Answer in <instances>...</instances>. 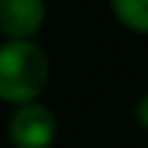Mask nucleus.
<instances>
[{
  "label": "nucleus",
  "instance_id": "39448f33",
  "mask_svg": "<svg viewBox=\"0 0 148 148\" xmlns=\"http://www.w3.org/2000/svg\"><path fill=\"white\" fill-rule=\"evenodd\" d=\"M134 121H137V126L148 134V90H143L140 99L134 101Z\"/></svg>",
  "mask_w": 148,
  "mask_h": 148
},
{
  "label": "nucleus",
  "instance_id": "20e7f679",
  "mask_svg": "<svg viewBox=\"0 0 148 148\" xmlns=\"http://www.w3.org/2000/svg\"><path fill=\"white\" fill-rule=\"evenodd\" d=\"M110 14L123 30L148 36V0H107Z\"/></svg>",
  "mask_w": 148,
  "mask_h": 148
},
{
  "label": "nucleus",
  "instance_id": "f257e3e1",
  "mask_svg": "<svg viewBox=\"0 0 148 148\" xmlns=\"http://www.w3.org/2000/svg\"><path fill=\"white\" fill-rule=\"evenodd\" d=\"M52 79L49 52L38 38H3L0 41V101L19 107L44 99Z\"/></svg>",
  "mask_w": 148,
  "mask_h": 148
},
{
  "label": "nucleus",
  "instance_id": "423d86ee",
  "mask_svg": "<svg viewBox=\"0 0 148 148\" xmlns=\"http://www.w3.org/2000/svg\"><path fill=\"white\" fill-rule=\"evenodd\" d=\"M0 41H3V38H0Z\"/></svg>",
  "mask_w": 148,
  "mask_h": 148
},
{
  "label": "nucleus",
  "instance_id": "f03ea898",
  "mask_svg": "<svg viewBox=\"0 0 148 148\" xmlns=\"http://www.w3.org/2000/svg\"><path fill=\"white\" fill-rule=\"evenodd\" d=\"M5 134L14 148H52L58 140V115L44 99L11 107Z\"/></svg>",
  "mask_w": 148,
  "mask_h": 148
},
{
  "label": "nucleus",
  "instance_id": "7ed1b4c3",
  "mask_svg": "<svg viewBox=\"0 0 148 148\" xmlns=\"http://www.w3.org/2000/svg\"><path fill=\"white\" fill-rule=\"evenodd\" d=\"M47 22V0H0V38H36Z\"/></svg>",
  "mask_w": 148,
  "mask_h": 148
}]
</instances>
